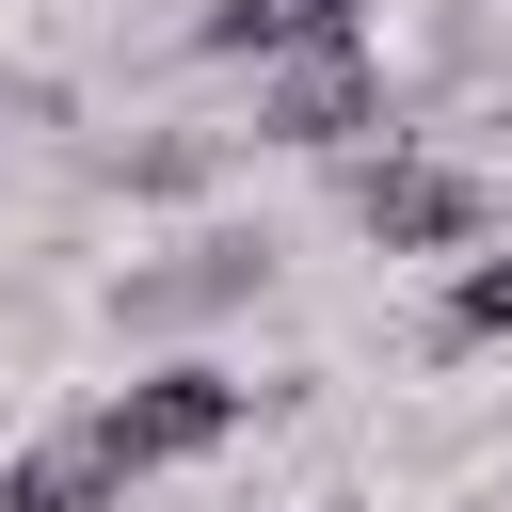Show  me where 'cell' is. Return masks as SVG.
<instances>
[{"mask_svg": "<svg viewBox=\"0 0 512 512\" xmlns=\"http://www.w3.org/2000/svg\"><path fill=\"white\" fill-rule=\"evenodd\" d=\"M112 496H128V464L96 448V416H64L48 448H16V464H0V512H112Z\"/></svg>", "mask_w": 512, "mask_h": 512, "instance_id": "obj_6", "label": "cell"}, {"mask_svg": "<svg viewBox=\"0 0 512 512\" xmlns=\"http://www.w3.org/2000/svg\"><path fill=\"white\" fill-rule=\"evenodd\" d=\"M256 288H272V240H256V224H208V240L144 256V272L112 288V320H128V336H176V320H224V304H256Z\"/></svg>", "mask_w": 512, "mask_h": 512, "instance_id": "obj_4", "label": "cell"}, {"mask_svg": "<svg viewBox=\"0 0 512 512\" xmlns=\"http://www.w3.org/2000/svg\"><path fill=\"white\" fill-rule=\"evenodd\" d=\"M96 176H112V192H192V176H208V144H192V128H160V144H112Z\"/></svg>", "mask_w": 512, "mask_h": 512, "instance_id": "obj_8", "label": "cell"}, {"mask_svg": "<svg viewBox=\"0 0 512 512\" xmlns=\"http://www.w3.org/2000/svg\"><path fill=\"white\" fill-rule=\"evenodd\" d=\"M464 512H512V496H464Z\"/></svg>", "mask_w": 512, "mask_h": 512, "instance_id": "obj_9", "label": "cell"}, {"mask_svg": "<svg viewBox=\"0 0 512 512\" xmlns=\"http://www.w3.org/2000/svg\"><path fill=\"white\" fill-rule=\"evenodd\" d=\"M192 48H224V64H288V48H368V0H208L192 16Z\"/></svg>", "mask_w": 512, "mask_h": 512, "instance_id": "obj_5", "label": "cell"}, {"mask_svg": "<svg viewBox=\"0 0 512 512\" xmlns=\"http://www.w3.org/2000/svg\"><path fill=\"white\" fill-rule=\"evenodd\" d=\"M496 176L480 160H432V144H368L352 160V224L384 240V256H496Z\"/></svg>", "mask_w": 512, "mask_h": 512, "instance_id": "obj_1", "label": "cell"}, {"mask_svg": "<svg viewBox=\"0 0 512 512\" xmlns=\"http://www.w3.org/2000/svg\"><path fill=\"white\" fill-rule=\"evenodd\" d=\"M240 432V384L208 368V352H176V368H144L128 400H96V448L128 464V480H160V464H208Z\"/></svg>", "mask_w": 512, "mask_h": 512, "instance_id": "obj_2", "label": "cell"}, {"mask_svg": "<svg viewBox=\"0 0 512 512\" xmlns=\"http://www.w3.org/2000/svg\"><path fill=\"white\" fill-rule=\"evenodd\" d=\"M496 128H512V112H496Z\"/></svg>", "mask_w": 512, "mask_h": 512, "instance_id": "obj_10", "label": "cell"}, {"mask_svg": "<svg viewBox=\"0 0 512 512\" xmlns=\"http://www.w3.org/2000/svg\"><path fill=\"white\" fill-rule=\"evenodd\" d=\"M368 128H384V64H368V48H288V64L256 80V144L368 160Z\"/></svg>", "mask_w": 512, "mask_h": 512, "instance_id": "obj_3", "label": "cell"}, {"mask_svg": "<svg viewBox=\"0 0 512 512\" xmlns=\"http://www.w3.org/2000/svg\"><path fill=\"white\" fill-rule=\"evenodd\" d=\"M496 336H512V240L448 272V320H432V352H496Z\"/></svg>", "mask_w": 512, "mask_h": 512, "instance_id": "obj_7", "label": "cell"}]
</instances>
